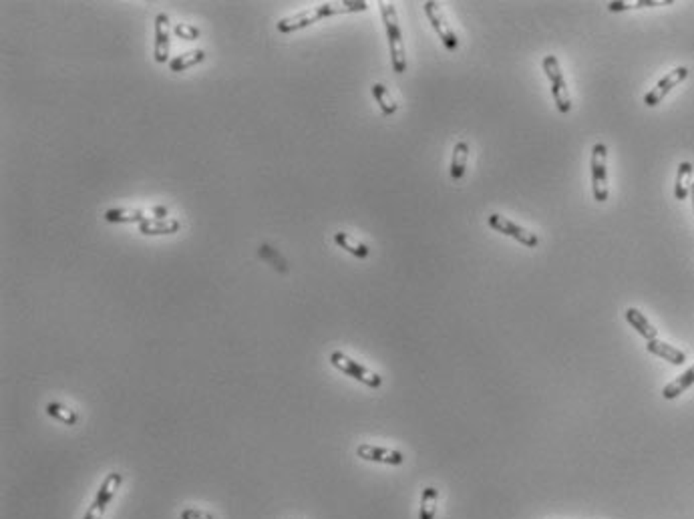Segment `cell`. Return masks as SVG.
I'll use <instances>...</instances> for the list:
<instances>
[{"label":"cell","mask_w":694,"mask_h":519,"mask_svg":"<svg viewBox=\"0 0 694 519\" xmlns=\"http://www.w3.org/2000/svg\"><path fill=\"white\" fill-rule=\"evenodd\" d=\"M368 8V2H324V4H318L314 6L310 10H304V12H298V15H292V17H286L278 23V30L288 35V32H296V30H302L310 24L318 23L326 17H335V15H346V12H362Z\"/></svg>","instance_id":"1"},{"label":"cell","mask_w":694,"mask_h":519,"mask_svg":"<svg viewBox=\"0 0 694 519\" xmlns=\"http://www.w3.org/2000/svg\"><path fill=\"white\" fill-rule=\"evenodd\" d=\"M381 15L384 28H386V39H388V48H391V63L393 70L403 75L406 70V53H404L403 32L399 24V15L397 8L391 2H381Z\"/></svg>","instance_id":"2"},{"label":"cell","mask_w":694,"mask_h":519,"mask_svg":"<svg viewBox=\"0 0 694 519\" xmlns=\"http://www.w3.org/2000/svg\"><path fill=\"white\" fill-rule=\"evenodd\" d=\"M543 70L550 79V85H552V95H554V101H556V107L561 115L570 113L572 109V99H570V89H568V83L563 79V73H561L560 61L556 55H545L543 57Z\"/></svg>","instance_id":"3"},{"label":"cell","mask_w":694,"mask_h":519,"mask_svg":"<svg viewBox=\"0 0 694 519\" xmlns=\"http://www.w3.org/2000/svg\"><path fill=\"white\" fill-rule=\"evenodd\" d=\"M330 362H332V366L338 368L340 372L353 377L355 381L366 384V386H371V388H379L382 384V379L377 375V372L364 368L362 364H359L357 361H353L350 357H346V355L340 352V350H335V352L330 355Z\"/></svg>","instance_id":"4"},{"label":"cell","mask_w":694,"mask_h":519,"mask_svg":"<svg viewBox=\"0 0 694 519\" xmlns=\"http://www.w3.org/2000/svg\"><path fill=\"white\" fill-rule=\"evenodd\" d=\"M608 147L604 143H596L592 149V191L596 202L604 203L608 200Z\"/></svg>","instance_id":"5"},{"label":"cell","mask_w":694,"mask_h":519,"mask_svg":"<svg viewBox=\"0 0 694 519\" xmlns=\"http://www.w3.org/2000/svg\"><path fill=\"white\" fill-rule=\"evenodd\" d=\"M121 483H123V475L121 473L107 475V477H105V481L101 483V487H99V491H97V496H95V499H93V503H91V507L87 509V513H85V518L83 519H101L103 518V513H105L107 505L111 503V499L115 497V493H117V489L121 487Z\"/></svg>","instance_id":"6"},{"label":"cell","mask_w":694,"mask_h":519,"mask_svg":"<svg viewBox=\"0 0 694 519\" xmlns=\"http://www.w3.org/2000/svg\"><path fill=\"white\" fill-rule=\"evenodd\" d=\"M425 15L426 19H429V23L433 24L435 32L439 35L441 43L445 45V48L451 50V53H455L459 48V41H457V35L453 32V28L449 26L441 4L439 2H425Z\"/></svg>","instance_id":"7"},{"label":"cell","mask_w":694,"mask_h":519,"mask_svg":"<svg viewBox=\"0 0 694 519\" xmlns=\"http://www.w3.org/2000/svg\"><path fill=\"white\" fill-rule=\"evenodd\" d=\"M487 224H489V227H493L495 232H499V234H505V236H509V238H514V240H517V242H521L523 246H527V248H536L539 244V238L534 234V232H529V229H525V227H521V226H517V224H514L512 220H507L505 216H501V214H491L489 218H487Z\"/></svg>","instance_id":"8"},{"label":"cell","mask_w":694,"mask_h":519,"mask_svg":"<svg viewBox=\"0 0 694 519\" xmlns=\"http://www.w3.org/2000/svg\"><path fill=\"white\" fill-rule=\"evenodd\" d=\"M686 77H688V68L686 67L672 68L666 77H662V79L656 83L654 89H650L648 93H646V97H644V105H646V107H656V105H658V103H660V101H662V99H664L676 85H680Z\"/></svg>","instance_id":"9"},{"label":"cell","mask_w":694,"mask_h":519,"mask_svg":"<svg viewBox=\"0 0 694 519\" xmlns=\"http://www.w3.org/2000/svg\"><path fill=\"white\" fill-rule=\"evenodd\" d=\"M169 48H171L169 17L161 12V15H157L156 17V48H153L156 63L163 65V63L169 61Z\"/></svg>","instance_id":"10"},{"label":"cell","mask_w":694,"mask_h":519,"mask_svg":"<svg viewBox=\"0 0 694 519\" xmlns=\"http://www.w3.org/2000/svg\"><path fill=\"white\" fill-rule=\"evenodd\" d=\"M357 455L364 461H373V463H384V465H403L404 455L401 451L395 449H386V447H377V445H368L362 443L357 447Z\"/></svg>","instance_id":"11"},{"label":"cell","mask_w":694,"mask_h":519,"mask_svg":"<svg viewBox=\"0 0 694 519\" xmlns=\"http://www.w3.org/2000/svg\"><path fill=\"white\" fill-rule=\"evenodd\" d=\"M646 350H648L650 355L660 357V359L668 361L670 364H676V366H680V364L686 362V355H684L682 350H678V348H674L672 344H666V342H662V340L658 339L648 340Z\"/></svg>","instance_id":"12"},{"label":"cell","mask_w":694,"mask_h":519,"mask_svg":"<svg viewBox=\"0 0 694 519\" xmlns=\"http://www.w3.org/2000/svg\"><path fill=\"white\" fill-rule=\"evenodd\" d=\"M180 229L178 220H159V218H147L145 222L139 224V232L143 236H165V234H176Z\"/></svg>","instance_id":"13"},{"label":"cell","mask_w":694,"mask_h":519,"mask_svg":"<svg viewBox=\"0 0 694 519\" xmlns=\"http://www.w3.org/2000/svg\"><path fill=\"white\" fill-rule=\"evenodd\" d=\"M105 220L115 222V224H141L147 220V216L143 209H135V207H113L105 211Z\"/></svg>","instance_id":"14"},{"label":"cell","mask_w":694,"mask_h":519,"mask_svg":"<svg viewBox=\"0 0 694 519\" xmlns=\"http://www.w3.org/2000/svg\"><path fill=\"white\" fill-rule=\"evenodd\" d=\"M626 320L630 322V326L646 340H654L658 339V330L650 324V320L638 308H628L626 310Z\"/></svg>","instance_id":"15"},{"label":"cell","mask_w":694,"mask_h":519,"mask_svg":"<svg viewBox=\"0 0 694 519\" xmlns=\"http://www.w3.org/2000/svg\"><path fill=\"white\" fill-rule=\"evenodd\" d=\"M467 159H469V145L467 141H459L453 147V159H451V180L461 181L465 176V167H467Z\"/></svg>","instance_id":"16"},{"label":"cell","mask_w":694,"mask_h":519,"mask_svg":"<svg viewBox=\"0 0 694 519\" xmlns=\"http://www.w3.org/2000/svg\"><path fill=\"white\" fill-rule=\"evenodd\" d=\"M693 187V163L682 161L678 165V173H676V183H674V198L676 200H686Z\"/></svg>","instance_id":"17"},{"label":"cell","mask_w":694,"mask_h":519,"mask_svg":"<svg viewBox=\"0 0 694 519\" xmlns=\"http://www.w3.org/2000/svg\"><path fill=\"white\" fill-rule=\"evenodd\" d=\"M694 384V364L688 368V370H684L678 379H674L672 383H668L666 386H664V390H662V397L666 399V401H672V399H676V397H680L686 388H691Z\"/></svg>","instance_id":"18"},{"label":"cell","mask_w":694,"mask_h":519,"mask_svg":"<svg viewBox=\"0 0 694 519\" xmlns=\"http://www.w3.org/2000/svg\"><path fill=\"white\" fill-rule=\"evenodd\" d=\"M203 59H205V53H203L202 48H198V50H187V53L178 55L176 59H171V61H169V68H171L174 73H181V70H187V68L200 65Z\"/></svg>","instance_id":"19"},{"label":"cell","mask_w":694,"mask_h":519,"mask_svg":"<svg viewBox=\"0 0 694 519\" xmlns=\"http://www.w3.org/2000/svg\"><path fill=\"white\" fill-rule=\"evenodd\" d=\"M335 242L340 246V248H344L348 254L357 256V258H368V254H371V249L366 248L362 242L355 240V238H353L350 234H346V232H336Z\"/></svg>","instance_id":"20"},{"label":"cell","mask_w":694,"mask_h":519,"mask_svg":"<svg viewBox=\"0 0 694 519\" xmlns=\"http://www.w3.org/2000/svg\"><path fill=\"white\" fill-rule=\"evenodd\" d=\"M437 499H439V489H435V487L423 489L419 519H435V516H437Z\"/></svg>","instance_id":"21"},{"label":"cell","mask_w":694,"mask_h":519,"mask_svg":"<svg viewBox=\"0 0 694 519\" xmlns=\"http://www.w3.org/2000/svg\"><path fill=\"white\" fill-rule=\"evenodd\" d=\"M373 97L377 99V103H379V107H381L382 115L388 117V115L397 113V103H395L393 95L388 93V89H386L382 83H375V85H373Z\"/></svg>","instance_id":"22"},{"label":"cell","mask_w":694,"mask_h":519,"mask_svg":"<svg viewBox=\"0 0 694 519\" xmlns=\"http://www.w3.org/2000/svg\"><path fill=\"white\" fill-rule=\"evenodd\" d=\"M46 415L53 417V419H57V421H61V423H65V425H75L79 421V415L73 408L61 405V403H48L46 405Z\"/></svg>","instance_id":"23"},{"label":"cell","mask_w":694,"mask_h":519,"mask_svg":"<svg viewBox=\"0 0 694 519\" xmlns=\"http://www.w3.org/2000/svg\"><path fill=\"white\" fill-rule=\"evenodd\" d=\"M672 4V0H636V2H610L608 8L612 12L618 10H630V8H644V6H666Z\"/></svg>","instance_id":"24"},{"label":"cell","mask_w":694,"mask_h":519,"mask_svg":"<svg viewBox=\"0 0 694 519\" xmlns=\"http://www.w3.org/2000/svg\"><path fill=\"white\" fill-rule=\"evenodd\" d=\"M174 32L180 37V39H183V41H196V39H200V30L196 28V26H191V24H187V23H180L176 28H174Z\"/></svg>","instance_id":"25"},{"label":"cell","mask_w":694,"mask_h":519,"mask_svg":"<svg viewBox=\"0 0 694 519\" xmlns=\"http://www.w3.org/2000/svg\"><path fill=\"white\" fill-rule=\"evenodd\" d=\"M181 519H214L212 513L207 511H202V509H196V507H185L183 511L180 513Z\"/></svg>","instance_id":"26"},{"label":"cell","mask_w":694,"mask_h":519,"mask_svg":"<svg viewBox=\"0 0 694 519\" xmlns=\"http://www.w3.org/2000/svg\"><path fill=\"white\" fill-rule=\"evenodd\" d=\"M151 211H153V214H157V218H159V220H165V216H167V209H165V207H153Z\"/></svg>","instance_id":"27"},{"label":"cell","mask_w":694,"mask_h":519,"mask_svg":"<svg viewBox=\"0 0 694 519\" xmlns=\"http://www.w3.org/2000/svg\"><path fill=\"white\" fill-rule=\"evenodd\" d=\"M691 198H693V205H694V183L693 187H691Z\"/></svg>","instance_id":"28"}]
</instances>
